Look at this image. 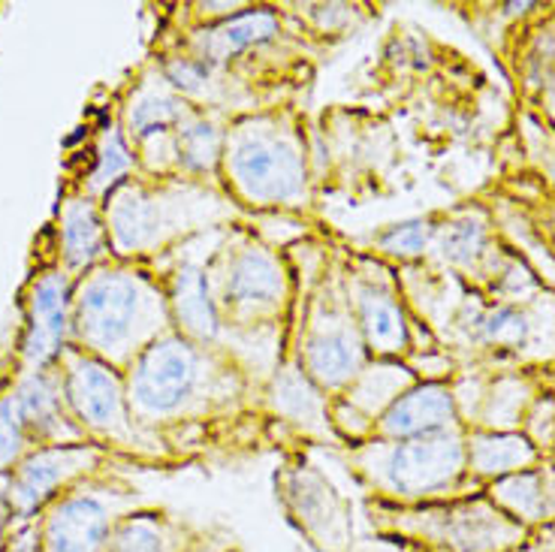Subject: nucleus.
Here are the masks:
<instances>
[{
  "instance_id": "f257e3e1",
  "label": "nucleus",
  "mask_w": 555,
  "mask_h": 552,
  "mask_svg": "<svg viewBox=\"0 0 555 552\" xmlns=\"http://www.w3.org/2000/svg\"><path fill=\"white\" fill-rule=\"evenodd\" d=\"M133 420L167 444L181 465L221 447L223 428L266 426V381L245 359L218 345L167 332L125 372Z\"/></svg>"
},
{
  "instance_id": "f03ea898",
  "label": "nucleus",
  "mask_w": 555,
  "mask_h": 552,
  "mask_svg": "<svg viewBox=\"0 0 555 552\" xmlns=\"http://www.w3.org/2000/svg\"><path fill=\"white\" fill-rule=\"evenodd\" d=\"M221 191L242 211H311V157L299 110L272 103L230 115L223 137Z\"/></svg>"
},
{
  "instance_id": "7ed1b4c3",
  "label": "nucleus",
  "mask_w": 555,
  "mask_h": 552,
  "mask_svg": "<svg viewBox=\"0 0 555 552\" xmlns=\"http://www.w3.org/2000/svg\"><path fill=\"white\" fill-rule=\"evenodd\" d=\"M206 284L233 354L242 338L284 347L296 303V272L291 257L248 221L223 227L215 239L206 257Z\"/></svg>"
},
{
  "instance_id": "20e7f679",
  "label": "nucleus",
  "mask_w": 555,
  "mask_h": 552,
  "mask_svg": "<svg viewBox=\"0 0 555 552\" xmlns=\"http://www.w3.org/2000/svg\"><path fill=\"white\" fill-rule=\"evenodd\" d=\"M112 254L118 260H160L199 235L245 221V211L218 184L133 176L103 200Z\"/></svg>"
},
{
  "instance_id": "39448f33",
  "label": "nucleus",
  "mask_w": 555,
  "mask_h": 552,
  "mask_svg": "<svg viewBox=\"0 0 555 552\" xmlns=\"http://www.w3.org/2000/svg\"><path fill=\"white\" fill-rule=\"evenodd\" d=\"M172 332L164 281L142 262H103L73 291V335L85 354L127 372V365Z\"/></svg>"
},
{
  "instance_id": "423d86ee",
  "label": "nucleus",
  "mask_w": 555,
  "mask_h": 552,
  "mask_svg": "<svg viewBox=\"0 0 555 552\" xmlns=\"http://www.w3.org/2000/svg\"><path fill=\"white\" fill-rule=\"evenodd\" d=\"M284 347L299 359L308 377L330 399L338 396L372 359L350 305L341 248L326 245L318 254L314 272L306 278L296 275V303Z\"/></svg>"
},
{
  "instance_id": "0eeeda50",
  "label": "nucleus",
  "mask_w": 555,
  "mask_h": 552,
  "mask_svg": "<svg viewBox=\"0 0 555 552\" xmlns=\"http://www.w3.org/2000/svg\"><path fill=\"white\" fill-rule=\"evenodd\" d=\"M338 453L369 501L392 508H423L431 498L444 496L468 462L459 432L408 441L369 438L353 447H338Z\"/></svg>"
},
{
  "instance_id": "6e6552de",
  "label": "nucleus",
  "mask_w": 555,
  "mask_h": 552,
  "mask_svg": "<svg viewBox=\"0 0 555 552\" xmlns=\"http://www.w3.org/2000/svg\"><path fill=\"white\" fill-rule=\"evenodd\" d=\"M61 389L82 438H100L103 447L112 444L145 462L179 465L167 444L133 420L125 372H118L115 365L85 354L82 347H67V354L61 357Z\"/></svg>"
},
{
  "instance_id": "1a4fd4ad",
  "label": "nucleus",
  "mask_w": 555,
  "mask_h": 552,
  "mask_svg": "<svg viewBox=\"0 0 555 552\" xmlns=\"http://www.w3.org/2000/svg\"><path fill=\"white\" fill-rule=\"evenodd\" d=\"M284 519L314 552L353 550V508L302 450H291L275 471Z\"/></svg>"
},
{
  "instance_id": "9d476101",
  "label": "nucleus",
  "mask_w": 555,
  "mask_h": 552,
  "mask_svg": "<svg viewBox=\"0 0 555 552\" xmlns=\"http://www.w3.org/2000/svg\"><path fill=\"white\" fill-rule=\"evenodd\" d=\"M345 278L369 357L408 362L411 318L396 272L372 251H345Z\"/></svg>"
},
{
  "instance_id": "9b49d317",
  "label": "nucleus",
  "mask_w": 555,
  "mask_h": 552,
  "mask_svg": "<svg viewBox=\"0 0 555 552\" xmlns=\"http://www.w3.org/2000/svg\"><path fill=\"white\" fill-rule=\"evenodd\" d=\"M142 508V504H139ZM137 511V489L76 484L40 513L42 552H106L115 525Z\"/></svg>"
},
{
  "instance_id": "f8f14e48",
  "label": "nucleus",
  "mask_w": 555,
  "mask_h": 552,
  "mask_svg": "<svg viewBox=\"0 0 555 552\" xmlns=\"http://www.w3.org/2000/svg\"><path fill=\"white\" fill-rule=\"evenodd\" d=\"M369 525L377 538L402 547H450L453 552H492L499 540L507 538V523L499 513H438L429 508H392V504H365Z\"/></svg>"
},
{
  "instance_id": "ddd939ff",
  "label": "nucleus",
  "mask_w": 555,
  "mask_h": 552,
  "mask_svg": "<svg viewBox=\"0 0 555 552\" xmlns=\"http://www.w3.org/2000/svg\"><path fill=\"white\" fill-rule=\"evenodd\" d=\"M103 462L100 444L73 441L49 444L30 450L10 474V504L15 519H37L61 492L82 484L88 474H94Z\"/></svg>"
},
{
  "instance_id": "4468645a",
  "label": "nucleus",
  "mask_w": 555,
  "mask_h": 552,
  "mask_svg": "<svg viewBox=\"0 0 555 552\" xmlns=\"http://www.w3.org/2000/svg\"><path fill=\"white\" fill-rule=\"evenodd\" d=\"M414 384H420L416 372L402 359H369L362 372L330 399V426L338 447L375 438L377 420Z\"/></svg>"
},
{
  "instance_id": "2eb2a0df",
  "label": "nucleus",
  "mask_w": 555,
  "mask_h": 552,
  "mask_svg": "<svg viewBox=\"0 0 555 552\" xmlns=\"http://www.w3.org/2000/svg\"><path fill=\"white\" fill-rule=\"evenodd\" d=\"M263 411L269 428L284 426L302 441H330L338 447L330 426V396L311 381L299 359L284 347L263 387Z\"/></svg>"
},
{
  "instance_id": "dca6fc26",
  "label": "nucleus",
  "mask_w": 555,
  "mask_h": 552,
  "mask_svg": "<svg viewBox=\"0 0 555 552\" xmlns=\"http://www.w3.org/2000/svg\"><path fill=\"white\" fill-rule=\"evenodd\" d=\"M73 335V291L64 272H42L30 281L28 291V330L22 342L25 369L49 372L67 354Z\"/></svg>"
},
{
  "instance_id": "f3484780",
  "label": "nucleus",
  "mask_w": 555,
  "mask_h": 552,
  "mask_svg": "<svg viewBox=\"0 0 555 552\" xmlns=\"http://www.w3.org/2000/svg\"><path fill=\"white\" fill-rule=\"evenodd\" d=\"M281 28L284 22L275 7H248L233 18H223L215 25H196L191 34L181 37V49L230 69L236 57L257 52L266 42L278 40Z\"/></svg>"
},
{
  "instance_id": "a211bd4d",
  "label": "nucleus",
  "mask_w": 555,
  "mask_h": 552,
  "mask_svg": "<svg viewBox=\"0 0 555 552\" xmlns=\"http://www.w3.org/2000/svg\"><path fill=\"white\" fill-rule=\"evenodd\" d=\"M211 528L164 508H137L115 525L106 552H196Z\"/></svg>"
},
{
  "instance_id": "6ab92c4d",
  "label": "nucleus",
  "mask_w": 555,
  "mask_h": 552,
  "mask_svg": "<svg viewBox=\"0 0 555 552\" xmlns=\"http://www.w3.org/2000/svg\"><path fill=\"white\" fill-rule=\"evenodd\" d=\"M441 432H456V401L444 384L426 381V384H414L377 420L375 438L408 441V438H429Z\"/></svg>"
},
{
  "instance_id": "aec40b11",
  "label": "nucleus",
  "mask_w": 555,
  "mask_h": 552,
  "mask_svg": "<svg viewBox=\"0 0 555 552\" xmlns=\"http://www.w3.org/2000/svg\"><path fill=\"white\" fill-rule=\"evenodd\" d=\"M230 115L211 110H194L172 127V149H176V176L179 179L206 181L221 188L223 137H227Z\"/></svg>"
},
{
  "instance_id": "412c9836",
  "label": "nucleus",
  "mask_w": 555,
  "mask_h": 552,
  "mask_svg": "<svg viewBox=\"0 0 555 552\" xmlns=\"http://www.w3.org/2000/svg\"><path fill=\"white\" fill-rule=\"evenodd\" d=\"M194 110L196 106H191L188 100L169 88L167 79L160 76V69H154L145 82L137 85V91L127 100L121 130H125L127 142L137 149L142 139L167 133Z\"/></svg>"
},
{
  "instance_id": "4be33fe9",
  "label": "nucleus",
  "mask_w": 555,
  "mask_h": 552,
  "mask_svg": "<svg viewBox=\"0 0 555 552\" xmlns=\"http://www.w3.org/2000/svg\"><path fill=\"white\" fill-rule=\"evenodd\" d=\"M57 239H61V254H64L69 272H91V269L103 266L106 257H112L103 208L91 196L69 200L64 206Z\"/></svg>"
},
{
  "instance_id": "5701e85b",
  "label": "nucleus",
  "mask_w": 555,
  "mask_h": 552,
  "mask_svg": "<svg viewBox=\"0 0 555 552\" xmlns=\"http://www.w3.org/2000/svg\"><path fill=\"white\" fill-rule=\"evenodd\" d=\"M139 172V161L133 145L127 142L125 130L118 127H109L103 139H100L98 152H94V166H91V176H88V184H91V194L106 196L121 188L125 181H130Z\"/></svg>"
},
{
  "instance_id": "b1692460",
  "label": "nucleus",
  "mask_w": 555,
  "mask_h": 552,
  "mask_svg": "<svg viewBox=\"0 0 555 552\" xmlns=\"http://www.w3.org/2000/svg\"><path fill=\"white\" fill-rule=\"evenodd\" d=\"M465 459L477 474L501 477L526 468L534 459V450L522 438H511V435H477L465 447Z\"/></svg>"
},
{
  "instance_id": "393cba45",
  "label": "nucleus",
  "mask_w": 555,
  "mask_h": 552,
  "mask_svg": "<svg viewBox=\"0 0 555 552\" xmlns=\"http://www.w3.org/2000/svg\"><path fill=\"white\" fill-rule=\"evenodd\" d=\"M438 235V227L426 218H414V221L392 223L387 230H380L377 235H372V254L380 257V260L392 262H411L420 260L426 251L431 248Z\"/></svg>"
},
{
  "instance_id": "a878e982",
  "label": "nucleus",
  "mask_w": 555,
  "mask_h": 552,
  "mask_svg": "<svg viewBox=\"0 0 555 552\" xmlns=\"http://www.w3.org/2000/svg\"><path fill=\"white\" fill-rule=\"evenodd\" d=\"M30 450H34V444H30L25 420L18 414L15 396L7 393L0 399V474H10Z\"/></svg>"
},
{
  "instance_id": "bb28decb",
  "label": "nucleus",
  "mask_w": 555,
  "mask_h": 552,
  "mask_svg": "<svg viewBox=\"0 0 555 552\" xmlns=\"http://www.w3.org/2000/svg\"><path fill=\"white\" fill-rule=\"evenodd\" d=\"M13 504H10V484H7V474H0V550H3V540L7 531L13 528Z\"/></svg>"
},
{
  "instance_id": "cd10ccee",
  "label": "nucleus",
  "mask_w": 555,
  "mask_h": 552,
  "mask_svg": "<svg viewBox=\"0 0 555 552\" xmlns=\"http://www.w3.org/2000/svg\"><path fill=\"white\" fill-rule=\"evenodd\" d=\"M196 552H238V547L236 540L230 538L227 531H215V528H211V535L206 538V543Z\"/></svg>"
}]
</instances>
